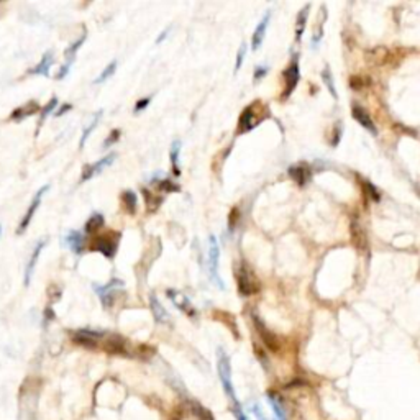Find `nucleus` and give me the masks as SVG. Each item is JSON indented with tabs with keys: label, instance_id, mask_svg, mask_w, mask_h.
<instances>
[{
	"label": "nucleus",
	"instance_id": "obj_1",
	"mask_svg": "<svg viewBox=\"0 0 420 420\" xmlns=\"http://www.w3.org/2000/svg\"><path fill=\"white\" fill-rule=\"evenodd\" d=\"M235 279H237V284H238V292L241 296H253L259 291V282L256 279V276L253 273V270L243 261L237 266V270H235Z\"/></svg>",
	"mask_w": 420,
	"mask_h": 420
},
{
	"label": "nucleus",
	"instance_id": "obj_2",
	"mask_svg": "<svg viewBox=\"0 0 420 420\" xmlns=\"http://www.w3.org/2000/svg\"><path fill=\"white\" fill-rule=\"evenodd\" d=\"M217 371H218V376H220V381L223 384V389L226 392V396L232 399V402L235 406H238L237 396H235V389H233V383H232L230 358L226 356V353L222 348L217 350Z\"/></svg>",
	"mask_w": 420,
	"mask_h": 420
},
{
	"label": "nucleus",
	"instance_id": "obj_3",
	"mask_svg": "<svg viewBox=\"0 0 420 420\" xmlns=\"http://www.w3.org/2000/svg\"><path fill=\"white\" fill-rule=\"evenodd\" d=\"M123 282L120 279H112L110 282H107L105 285H97L94 284V291L96 294L100 297V300H102V306L105 309L108 307H112L117 299H119L122 294H123Z\"/></svg>",
	"mask_w": 420,
	"mask_h": 420
},
{
	"label": "nucleus",
	"instance_id": "obj_4",
	"mask_svg": "<svg viewBox=\"0 0 420 420\" xmlns=\"http://www.w3.org/2000/svg\"><path fill=\"white\" fill-rule=\"evenodd\" d=\"M218 264H220V246H218V240L214 235L208 237V274L214 284H217L220 289H225V284L218 273Z\"/></svg>",
	"mask_w": 420,
	"mask_h": 420
},
{
	"label": "nucleus",
	"instance_id": "obj_5",
	"mask_svg": "<svg viewBox=\"0 0 420 420\" xmlns=\"http://www.w3.org/2000/svg\"><path fill=\"white\" fill-rule=\"evenodd\" d=\"M48 190H49V186H43V187H41V189L36 192V194H35V197H33L30 207L27 208V214H25V217L22 218V222H20V225H18V228H16V233H18V235L25 233V230L28 228V225H30V222H31L33 215L36 214V208L40 207L41 200H43V196L46 194Z\"/></svg>",
	"mask_w": 420,
	"mask_h": 420
},
{
	"label": "nucleus",
	"instance_id": "obj_6",
	"mask_svg": "<svg viewBox=\"0 0 420 420\" xmlns=\"http://www.w3.org/2000/svg\"><path fill=\"white\" fill-rule=\"evenodd\" d=\"M115 158H117V153H112V155H107L104 158H100L99 161L96 163H92V164H87V166H84V169H82V181H89L94 178L96 174H100L102 173L105 167L108 166H112L113 161H115Z\"/></svg>",
	"mask_w": 420,
	"mask_h": 420
},
{
	"label": "nucleus",
	"instance_id": "obj_7",
	"mask_svg": "<svg viewBox=\"0 0 420 420\" xmlns=\"http://www.w3.org/2000/svg\"><path fill=\"white\" fill-rule=\"evenodd\" d=\"M104 337V332H96V330H78L72 335L74 343H78L81 347L86 348H96L99 345V340Z\"/></svg>",
	"mask_w": 420,
	"mask_h": 420
},
{
	"label": "nucleus",
	"instance_id": "obj_8",
	"mask_svg": "<svg viewBox=\"0 0 420 420\" xmlns=\"http://www.w3.org/2000/svg\"><path fill=\"white\" fill-rule=\"evenodd\" d=\"M119 241H120V238L112 241L110 235H105V237L96 238V241L92 243V250L102 253L105 258H113L117 253V248H119Z\"/></svg>",
	"mask_w": 420,
	"mask_h": 420
},
{
	"label": "nucleus",
	"instance_id": "obj_9",
	"mask_svg": "<svg viewBox=\"0 0 420 420\" xmlns=\"http://www.w3.org/2000/svg\"><path fill=\"white\" fill-rule=\"evenodd\" d=\"M149 309L151 314H153L155 320L161 325H173L171 322V315L169 312L164 309V306L159 302V299L156 297V294H149Z\"/></svg>",
	"mask_w": 420,
	"mask_h": 420
},
{
	"label": "nucleus",
	"instance_id": "obj_10",
	"mask_svg": "<svg viewBox=\"0 0 420 420\" xmlns=\"http://www.w3.org/2000/svg\"><path fill=\"white\" fill-rule=\"evenodd\" d=\"M256 104L246 107L245 110L241 112L240 115V122H238V131L240 133H246L250 130H253L256 125L259 123V119H256Z\"/></svg>",
	"mask_w": 420,
	"mask_h": 420
},
{
	"label": "nucleus",
	"instance_id": "obj_11",
	"mask_svg": "<svg viewBox=\"0 0 420 420\" xmlns=\"http://www.w3.org/2000/svg\"><path fill=\"white\" fill-rule=\"evenodd\" d=\"M285 78V89H284V97H289L292 94V90L296 89L297 82H299V66H297V60H294L291 63V66L284 72Z\"/></svg>",
	"mask_w": 420,
	"mask_h": 420
},
{
	"label": "nucleus",
	"instance_id": "obj_12",
	"mask_svg": "<svg viewBox=\"0 0 420 420\" xmlns=\"http://www.w3.org/2000/svg\"><path fill=\"white\" fill-rule=\"evenodd\" d=\"M167 297L173 300V304L178 307L182 312H186L189 317H194L196 315V310L192 307L190 300L187 296H184L182 292H176V291H167Z\"/></svg>",
	"mask_w": 420,
	"mask_h": 420
},
{
	"label": "nucleus",
	"instance_id": "obj_13",
	"mask_svg": "<svg viewBox=\"0 0 420 420\" xmlns=\"http://www.w3.org/2000/svg\"><path fill=\"white\" fill-rule=\"evenodd\" d=\"M105 350L108 353H113V355H122L128 356V348H127V340L122 338L120 335H110L105 340Z\"/></svg>",
	"mask_w": 420,
	"mask_h": 420
},
{
	"label": "nucleus",
	"instance_id": "obj_14",
	"mask_svg": "<svg viewBox=\"0 0 420 420\" xmlns=\"http://www.w3.org/2000/svg\"><path fill=\"white\" fill-rule=\"evenodd\" d=\"M270 20H271V12H266V15L261 18V22L258 23V27L253 33V38H251V48L256 49L263 45V40H264V35H266V30H268V25H270Z\"/></svg>",
	"mask_w": 420,
	"mask_h": 420
},
{
	"label": "nucleus",
	"instance_id": "obj_15",
	"mask_svg": "<svg viewBox=\"0 0 420 420\" xmlns=\"http://www.w3.org/2000/svg\"><path fill=\"white\" fill-rule=\"evenodd\" d=\"M45 240H41V241H38V245L33 248V253H31V256H30V259H28V263H27V268H25V285H30V281H31V276H33V273H35V268H36V261H38V258H40V255H41V250H43V246H45Z\"/></svg>",
	"mask_w": 420,
	"mask_h": 420
},
{
	"label": "nucleus",
	"instance_id": "obj_16",
	"mask_svg": "<svg viewBox=\"0 0 420 420\" xmlns=\"http://www.w3.org/2000/svg\"><path fill=\"white\" fill-rule=\"evenodd\" d=\"M351 115H353V119H355L359 125H363V127H365L366 130L371 131L373 135H376V127H374V123H373L371 117L368 115V112L365 110L363 107L353 105V108H351Z\"/></svg>",
	"mask_w": 420,
	"mask_h": 420
},
{
	"label": "nucleus",
	"instance_id": "obj_17",
	"mask_svg": "<svg viewBox=\"0 0 420 420\" xmlns=\"http://www.w3.org/2000/svg\"><path fill=\"white\" fill-rule=\"evenodd\" d=\"M288 174L291 176L292 181H296L297 186H306V184L310 181V171L306 164H297V166H292L288 169Z\"/></svg>",
	"mask_w": 420,
	"mask_h": 420
},
{
	"label": "nucleus",
	"instance_id": "obj_18",
	"mask_svg": "<svg viewBox=\"0 0 420 420\" xmlns=\"http://www.w3.org/2000/svg\"><path fill=\"white\" fill-rule=\"evenodd\" d=\"M53 63H54V54H53V51H48L43 54L41 61L30 72L36 74V75H43V78H49V71H51Z\"/></svg>",
	"mask_w": 420,
	"mask_h": 420
},
{
	"label": "nucleus",
	"instance_id": "obj_19",
	"mask_svg": "<svg viewBox=\"0 0 420 420\" xmlns=\"http://www.w3.org/2000/svg\"><path fill=\"white\" fill-rule=\"evenodd\" d=\"M253 322H255L256 329H258V332H259V335H261V338L264 340L266 345L270 347L271 350H276V348H278V340H276L274 335L266 329V325H264L261 320H259V317H258L256 314H253Z\"/></svg>",
	"mask_w": 420,
	"mask_h": 420
},
{
	"label": "nucleus",
	"instance_id": "obj_20",
	"mask_svg": "<svg viewBox=\"0 0 420 420\" xmlns=\"http://www.w3.org/2000/svg\"><path fill=\"white\" fill-rule=\"evenodd\" d=\"M40 112V105L36 102H28L27 105H22L18 108H15V110L12 112L10 115V119L15 120V122H20V120H25L27 117L33 115V113H36Z\"/></svg>",
	"mask_w": 420,
	"mask_h": 420
},
{
	"label": "nucleus",
	"instance_id": "obj_21",
	"mask_svg": "<svg viewBox=\"0 0 420 420\" xmlns=\"http://www.w3.org/2000/svg\"><path fill=\"white\" fill-rule=\"evenodd\" d=\"M66 245H68L69 250L74 251L75 255L82 253V250H84V237H82V233L78 232V230L69 232L68 235H66Z\"/></svg>",
	"mask_w": 420,
	"mask_h": 420
},
{
	"label": "nucleus",
	"instance_id": "obj_22",
	"mask_svg": "<svg viewBox=\"0 0 420 420\" xmlns=\"http://www.w3.org/2000/svg\"><path fill=\"white\" fill-rule=\"evenodd\" d=\"M105 220H104V215L102 214H99V212H94L90 217H89V220L86 222V226H84V232H86V235H92V233H96L99 232L100 228L104 226Z\"/></svg>",
	"mask_w": 420,
	"mask_h": 420
},
{
	"label": "nucleus",
	"instance_id": "obj_23",
	"mask_svg": "<svg viewBox=\"0 0 420 420\" xmlns=\"http://www.w3.org/2000/svg\"><path fill=\"white\" fill-rule=\"evenodd\" d=\"M351 233H353V243L363 251L366 250V245H368V241H366V237H365V232L363 228L359 226V222L358 220H353L351 223Z\"/></svg>",
	"mask_w": 420,
	"mask_h": 420
},
{
	"label": "nucleus",
	"instance_id": "obj_24",
	"mask_svg": "<svg viewBox=\"0 0 420 420\" xmlns=\"http://www.w3.org/2000/svg\"><path fill=\"white\" fill-rule=\"evenodd\" d=\"M169 156H171V166H173V173L176 176L181 174V167H179V156H181V141L176 140L173 141L171 149H169Z\"/></svg>",
	"mask_w": 420,
	"mask_h": 420
},
{
	"label": "nucleus",
	"instance_id": "obj_25",
	"mask_svg": "<svg viewBox=\"0 0 420 420\" xmlns=\"http://www.w3.org/2000/svg\"><path fill=\"white\" fill-rule=\"evenodd\" d=\"M122 200L125 204V208H127L128 214H135L137 212V205H138V196L133 190H125L122 194Z\"/></svg>",
	"mask_w": 420,
	"mask_h": 420
},
{
	"label": "nucleus",
	"instance_id": "obj_26",
	"mask_svg": "<svg viewBox=\"0 0 420 420\" xmlns=\"http://www.w3.org/2000/svg\"><path fill=\"white\" fill-rule=\"evenodd\" d=\"M86 38H87V31H84V33H82V36L75 40L74 43H72L68 49H66V63H68V64H72L74 58H75V53L79 51V48L82 46L84 41H86Z\"/></svg>",
	"mask_w": 420,
	"mask_h": 420
},
{
	"label": "nucleus",
	"instance_id": "obj_27",
	"mask_svg": "<svg viewBox=\"0 0 420 420\" xmlns=\"http://www.w3.org/2000/svg\"><path fill=\"white\" fill-rule=\"evenodd\" d=\"M190 410H192V414L196 415L197 420H214V415L210 414V410L205 409L202 404H199V402H196V400L190 402Z\"/></svg>",
	"mask_w": 420,
	"mask_h": 420
},
{
	"label": "nucleus",
	"instance_id": "obj_28",
	"mask_svg": "<svg viewBox=\"0 0 420 420\" xmlns=\"http://www.w3.org/2000/svg\"><path fill=\"white\" fill-rule=\"evenodd\" d=\"M100 115H102V112L96 113V115H94V119H92V122L89 123V127H87V128H84L82 137H81V140H79V148H84V145H86V141H87V138L90 137L92 130H94V128L97 127V123H99V120H100Z\"/></svg>",
	"mask_w": 420,
	"mask_h": 420
},
{
	"label": "nucleus",
	"instance_id": "obj_29",
	"mask_svg": "<svg viewBox=\"0 0 420 420\" xmlns=\"http://www.w3.org/2000/svg\"><path fill=\"white\" fill-rule=\"evenodd\" d=\"M115 71H117V61L108 63V64L105 66V69L97 75V79L94 81V84H102V82H105L107 79H110L112 75L115 74Z\"/></svg>",
	"mask_w": 420,
	"mask_h": 420
},
{
	"label": "nucleus",
	"instance_id": "obj_30",
	"mask_svg": "<svg viewBox=\"0 0 420 420\" xmlns=\"http://www.w3.org/2000/svg\"><path fill=\"white\" fill-rule=\"evenodd\" d=\"M309 5H306V8L304 10H302L300 13H299V16H297V23H296V38H297V41L300 40V35L302 33H304V30H306V22H307V16H309Z\"/></svg>",
	"mask_w": 420,
	"mask_h": 420
},
{
	"label": "nucleus",
	"instance_id": "obj_31",
	"mask_svg": "<svg viewBox=\"0 0 420 420\" xmlns=\"http://www.w3.org/2000/svg\"><path fill=\"white\" fill-rule=\"evenodd\" d=\"M268 399H270V404H271V407H273V412H274V417H276V420H285V415H284V410H282V407H281V404H279V400L276 399L274 396H268Z\"/></svg>",
	"mask_w": 420,
	"mask_h": 420
},
{
	"label": "nucleus",
	"instance_id": "obj_32",
	"mask_svg": "<svg viewBox=\"0 0 420 420\" xmlns=\"http://www.w3.org/2000/svg\"><path fill=\"white\" fill-rule=\"evenodd\" d=\"M322 75H323V81H325V84H327V87L330 89V94H332L333 97H337V90H335V86H333V79H332V72H330V69H329V68H325L323 72H322Z\"/></svg>",
	"mask_w": 420,
	"mask_h": 420
},
{
	"label": "nucleus",
	"instance_id": "obj_33",
	"mask_svg": "<svg viewBox=\"0 0 420 420\" xmlns=\"http://www.w3.org/2000/svg\"><path fill=\"white\" fill-rule=\"evenodd\" d=\"M56 107H58V99H56V97H51V100H49V102L46 104V107L43 108V112H41V122H40V123H43L46 117H48L49 113H51Z\"/></svg>",
	"mask_w": 420,
	"mask_h": 420
},
{
	"label": "nucleus",
	"instance_id": "obj_34",
	"mask_svg": "<svg viewBox=\"0 0 420 420\" xmlns=\"http://www.w3.org/2000/svg\"><path fill=\"white\" fill-rule=\"evenodd\" d=\"M245 56H246V43H241L238 53H237V64H235V72H238L243 61H245Z\"/></svg>",
	"mask_w": 420,
	"mask_h": 420
},
{
	"label": "nucleus",
	"instance_id": "obj_35",
	"mask_svg": "<svg viewBox=\"0 0 420 420\" xmlns=\"http://www.w3.org/2000/svg\"><path fill=\"white\" fill-rule=\"evenodd\" d=\"M158 187L161 190H164V192H179L181 190V187L178 186V184H174L171 181H161L158 184Z\"/></svg>",
	"mask_w": 420,
	"mask_h": 420
},
{
	"label": "nucleus",
	"instance_id": "obj_36",
	"mask_svg": "<svg viewBox=\"0 0 420 420\" xmlns=\"http://www.w3.org/2000/svg\"><path fill=\"white\" fill-rule=\"evenodd\" d=\"M120 138V130H113L110 135L107 137V140L104 141V148H108L110 145H113V143H117Z\"/></svg>",
	"mask_w": 420,
	"mask_h": 420
},
{
	"label": "nucleus",
	"instance_id": "obj_37",
	"mask_svg": "<svg viewBox=\"0 0 420 420\" xmlns=\"http://www.w3.org/2000/svg\"><path fill=\"white\" fill-rule=\"evenodd\" d=\"M149 104H151V99H149V97H145V99L138 100L137 105H135V113H138V112H141V110H145V108H146Z\"/></svg>",
	"mask_w": 420,
	"mask_h": 420
},
{
	"label": "nucleus",
	"instance_id": "obj_38",
	"mask_svg": "<svg viewBox=\"0 0 420 420\" xmlns=\"http://www.w3.org/2000/svg\"><path fill=\"white\" fill-rule=\"evenodd\" d=\"M365 189H366V190L369 192V194L373 196V200H376V202H377V200L381 199V196L377 194V190H376V189L373 187V184H371V182H365Z\"/></svg>",
	"mask_w": 420,
	"mask_h": 420
},
{
	"label": "nucleus",
	"instance_id": "obj_39",
	"mask_svg": "<svg viewBox=\"0 0 420 420\" xmlns=\"http://www.w3.org/2000/svg\"><path fill=\"white\" fill-rule=\"evenodd\" d=\"M69 68H71V64H68V63H64L63 64V68L58 71V74H56V79L60 81V79H64L66 75H68V72H69Z\"/></svg>",
	"mask_w": 420,
	"mask_h": 420
},
{
	"label": "nucleus",
	"instance_id": "obj_40",
	"mask_svg": "<svg viewBox=\"0 0 420 420\" xmlns=\"http://www.w3.org/2000/svg\"><path fill=\"white\" fill-rule=\"evenodd\" d=\"M266 72H268L266 66H258V68L255 69V82L259 81V79H263L264 75H266Z\"/></svg>",
	"mask_w": 420,
	"mask_h": 420
},
{
	"label": "nucleus",
	"instance_id": "obj_41",
	"mask_svg": "<svg viewBox=\"0 0 420 420\" xmlns=\"http://www.w3.org/2000/svg\"><path fill=\"white\" fill-rule=\"evenodd\" d=\"M251 410H253V415L256 417V420H266V417H264L263 412H261V407H259L258 404H253V406H251Z\"/></svg>",
	"mask_w": 420,
	"mask_h": 420
},
{
	"label": "nucleus",
	"instance_id": "obj_42",
	"mask_svg": "<svg viewBox=\"0 0 420 420\" xmlns=\"http://www.w3.org/2000/svg\"><path fill=\"white\" fill-rule=\"evenodd\" d=\"M233 415H235V418H237V420H248V417L245 415V412H243V410L238 406L233 409Z\"/></svg>",
	"mask_w": 420,
	"mask_h": 420
},
{
	"label": "nucleus",
	"instance_id": "obj_43",
	"mask_svg": "<svg viewBox=\"0 0 420 420\" xmlns=\"http://www.w3.org/2000/svg\"><path fill=\"white\" fill-rule=\"evenodd\" d=\"M71 108H72V105H71V104H64V105H63V107L60 108V110L56 112V117H61L63 113H66V112H68V110H71Z\"/></svg>",
	"mask_w": 420,
	"mask_h": 420
},
{
	"label": "nucleus",
	"instance_id": "obj_44",
	"mask_svg": "<svg viewBox=\"0 0 420 420\" xmlns=\"http://www.w3.org/2000/svg\"><path fill=\"white\" fill-rule=\"evenodd\" d=\"M169 31H171V27H167V28H166V31H163V33H161V35H159V36H158V40H156V43L159 45V43H161V41H164V40L167 38V35H169Z\"/></svg>",
	"mask_w": 420,
	"mask_h": 420
},
{
	"label": "nucleus",
	"instance_id": "obj_45",
	"mask_svg": "<svg viewBox=\"0 0 420 420\" xmlns=\"http://www.w3.org/2000/svg\"><path fill=\"white\" fill-rule=\"evenodd\" d=\"M0 237H2V225H0Z\"/></svg>",
	"mask_w": 420,
	"mask_h": 420
}]
</instances>
